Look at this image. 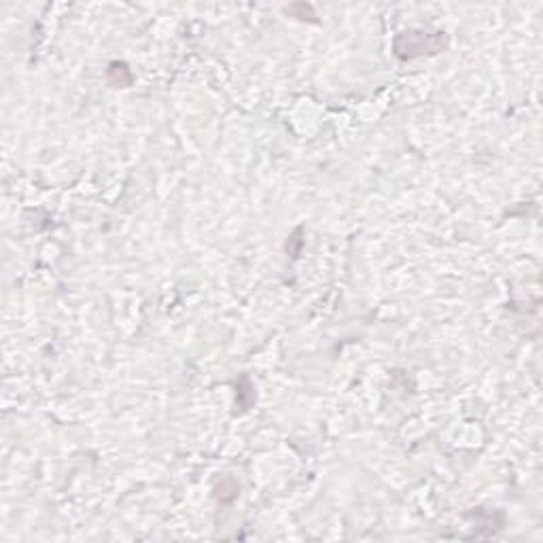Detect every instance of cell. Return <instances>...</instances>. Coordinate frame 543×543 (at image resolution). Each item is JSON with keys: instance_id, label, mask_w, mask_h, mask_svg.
<instances>
[{"instance_id": "obj_1", "label": "cell", "mask_w": 543, "mask_h": 543, "mask_svg": "<svg viewBox=\"0 0 543 543\" xmlns=\"http://www.w3.org/2000/svg\"><path fill=\"white\" fill-rule=\"evenodd\" d=\"M444 32L426 35V32H406L397 38L395 49L399 58H417L420 53H435L437 49L444 47Z\"/></svg>"}]
</instances>
